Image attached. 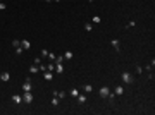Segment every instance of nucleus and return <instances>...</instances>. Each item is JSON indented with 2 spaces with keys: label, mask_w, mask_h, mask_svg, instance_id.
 I'll return each mask as SVG.
<instances>
[{
  "label": "nucleus",
  "mask_w": 155,
  "mask_h": 115,
  "mask_svg": "<svg viewBox=\"0 0 155 115\" xmlns=\"http://www.w3.org/2000/svg\"><path fill=\"white\" fill-rule=\"evenodd\" d=\"M55 96H59V100L66 98V91H57V93H55Z\"/></svg>",
  "instance_id": "obj_18"
},
{
  "label": "nucleus",
  "mask_w": 155,
  "mask_h": 115,
  "mask_svg": "<svg viewBox=\"0 0 155 115\" xmlns=\"http://www.w3.org/2000/svg\"><path fill=\"white\" fill-rule=\"evenodd\" d=\"M34 64H36V65L42 64V59H40V57H36V59H34Z\"/></svg>",
  "instance_id": "obj_26"
},
{
  "label": "nucleus",
  "mask_w": 155,
  "mask_h": 115,
  "mask_svg": "<svg viewBox=\"0 0 155 115\" xmlns=\"http://www.w3.org/2000/svg\"><path fill=\"white\" fill-rule=\"evenodd\" d=\"M23 52H24V48H23V46H17V48H16V53H17V55H21Z\"/></svg>",
  "instance_id": "obj_25"
},
{
  "label": "nucleus",
  "mask_w": 155,
  "mask_h": 115,
  "mask_svg": "<svg viewBox=\"0 0 155 115\" xmlns=\"http://www.w3.org/2000/svg\"><path fill=\"white\" fill-rule=\"evenodd\" d=\"M43 2H52V0H43Z\"/></svg>",
  "instance_id": "obj_31"
},
{
  "label": "nucleus",
  "mask_w": 155,
  "mask_h": 115,
  "mask_svg": "<svg viewBox=\"0 0 155 115\" xmlns=\"http://www.w3.org/2000/svg\"><path fill=\"white\" fill-rule=\"evenodd\" d=\"M100 23H102V19H100L98 15H95V17H93V24H100Z\"/></svg>",
  "instance_id": "obj_24"
},
{
  "label": "nucleus",
  "mask_w": 155,
  "mask_h": 115,
  "mask_svg": "<svg viewBox=\"0 0 155 115\" xmlns=\"http://www.w3.org/2000/svg\"><path fill=\"white\" fill-rule=\"evenodd\" d=\"M47 57H48V60H50V62H55V57H57V55H55V53H52V52H48V55H47Z\"/></svg>",
  "instance_id": "obj_19"
},
{
  "label": "nucleus",
  "mask_w": 155,
  "mask_h": 115,
  "mask_svg": "<svg viewBox=\"0 0 155 115\" xmlns=\"http://www.w3.org/2000/svg\"><path fill=\"white\" fill-rule=\"evenodd\" d=\"M85 29H86V31L90 33V31L93 29V24H91V23H86V24H85Z\"/></svg>",
  "instance_id": "obj_22"
},
{
  "label": "nucleus",
  "mask_w": 155,
  "mask_h": 115,
  "mask_svg": "<svg viewBox=\"0 0 155 115\" xmlns=\"http://www.w3.org/2000/svg\"><path fill=\"white\" fill-rule=\"evenodd\" d=\"M88 2H93V0H88Z\"/></svg>",
  "instance_id": "obj_32"
},
{
  "label": "nucleus",
  "mask_w": 155,
  "mask_h": 115,
  "mask_svg": "<svg viewBox=\"0 0 155 115\" xmlns=\"http://www.w3.org/2000/svg\"><path fill=\"white\" fill-rule=\"evenodd\" d=\"M64 60H66V59H64V55H57V57H55V62H53V64H62Z\"/></svg>",
  "instance_id": "obj_13"
},
{
  "label": "nucleus",
  "mask_w": 155,
  "mask_h": 115,
  "mask_svg": "<svg viewBox=\"0 0 155 115\" xmlns=\"http://www.w3.org/2000/svg\"><path fill=\"white\" fill-rule=\"evenodd\" d=\"M83 89H85V93H91V91H93V86H91V84H85Z\"/></svg>",
  "instance_id": "obj_16"
},
{
  "label": "nucleus",
  "mask_w": 155,
  "mask_h": 115,
  "mask_svg": "<svg viewBox=\"0 0 155 115\" xmlns=\"http://www.w3.org/2000/svg\"><path fill=\"white\" fill-rule=\"evenodd\" d=\"M12 101H14L16 105H21V103H23V96H19V94H14V96H12Z\"/></svg>",
  "instance_id": "obj_6"
},
{
  "label": "nucleus",
  "mask_w": 155,
  "mask_h": 115,
  "mask_svg": "<svg viewBox=\"0 0 155 115\" xmlns=\"http://www.w3.org/2000/svg\"><path fill=\"white\" fill-rule=\"evenodd\" d=\"M59 103H60L59 96H55V94H53V98H52V105H53V107H57V105H59Z\"/></svg>",
  "instance_id": "obj_17"
},
{
  "label": "nucleus",
  "mask_w": 155,
  "mask_h": 115,
  "mask_svg": "<svg viewBox=\"0 0 155 115\" xmlns=\"http://www.w3.org/2000/svg\"><path fill=\"white\" fill-rule=\"evenodd\" d=\"M48 55V50H42V59H43V57H47Z\"/></svg>",
  "instance_id": "obj_28"
},
{
  "label": "nucleus",
  "mask_w": 155,
  "mask_h": 115,
  "mask_svg": "<svg viewBox=\"0 0 155 115\" xmlns=\"http://www.w3.org/2000/svg\"><path fill=\"white\" fill-rule=\"evenodd\" d=\"M31 89H33V84H31V79L28 77V79H26V83L23 84V91H31Z\"/></svg>",
  "instance_id": "obj_4"
},
{
  "label": "nucleus",
  "mask_w": 155,
  "mask_h": 115,
  "mask_svg": "<svg viewBox=\"0 0 155 115\" xmlns=\"http://www.w3.org/2000/svg\"><path fill=\"white\" fill-rule=\"evenodd\" d=\"M47 70H50V72H53V70H55V64H53V62H50V64L47 65Z\"/></svg>",
  "instance_id": "obj_21"
},
{
  "label": "nucleus",
  "mask_w": 155,
  "mask_h": 115,
  "mask_svg": "<svg viewBox=\"0 0 155 115\" xmlns=\"http://www.w3.org/2000/svg\"><path fill=\"white\" fill-rule=\"evenodd\" d=\"M5 9H7V5L4 2H0V10H5Z\"/></svg>",
  "instance_id": "obj_27"
},
{
  "label": "nucleus",
  "mask_w": 155,
  "mask_h": 115,
  "mask_svg": "<svg viewBox=\"0 0 155 115\" xmlns=\"http://www.w3.org/2000/svg\"><path fill=\"white\" fill-rule=\"evenodd\" d=\"M23 103H26V105H31L33 103V94H31V91H24V94H23Z\"/></svg>",
  "instance_id": "obj_1"
},
{
  "label": "nucleus",
  "mask_w": 155,
  "mask_h": 115,
  "mask_svg": "<svg viewBox=\"0 0 155 115\" xmlns=\"http://www.w3.org/2000/svg\"><path fill=\"white\" fill-rule=\"evenodd\" d=\"M121 79H122L126 84H131V83H133V74H131V72H122V74H121Z\"/></svg>",
  "instance_id": "obj_2"
},
{
  "label": "nucleus",
  "mask_w": 155,
  "mask_h": 115,
  "mask_svg": "<svg viewBox=\"0 0 155 115\" xmlns=\"http://www.w3.org/2000/svg\"><path fill=\"white\" fill-rule=\"evenodd\" d=\"M110 43H112V46L115 48V52H121V45H119V40H112Z\"/></svg>",
  "instance_id": "obj_8"
},
{
  "label": "nucleus",
  "mask_w": 155,
  "mask_h": 115,
  "mask_svg": "<svg viewBox=\"0 0 155 115\" xmlns=\"http://www.w3.org/2000/svg\"><path fill=\"white\" fill-rule=\"evenodd\" d=\"M141 72H143V69H141V67H136V74H138V76H140V74H141Z\"/></svg>",
  "instance_id": "obj_29"
},
{
  "label": "nucleus",
  "mask_w": 155,
  "mask_h": 115,
  "mask_svg": "<svg viewBox=\"0 0 155 115\" xmlns=\"http://www.w3.org/2000/svg\"><path fill=\"white\" fill-rule=\"evenodd\" d=\"M43 77H45L47 81L53 79V72H50V70H45V72H43Z\"/></svg>",
  "instance_id": "obj_11"
},
{
  "label": "nucleus",
  "mask_w": 155,
  "mask_h": 115,
  "mask_svg": "<svg viewBox=\"0 0 155 115\" xmlns=\"http://www.w3.org/2000/svg\"><path fill=\"white\" fill-rule=\"evenodd\" d=\"M98 94H100L102 98H107L109 94H110V88H109V86H102L100 91H98Z\"/></svg>",
  "instance_id": "obj_3"
},
{
  "label": "nucleus",
  "mask_w": 155,
  "mask_h": 115,
  "mask_svg": "<svg viewBox=\"0 0 155 115\" xmlns=\"http://www.w3.org/2000/svg\"><path fill=\"white\" fill-rule=\"evenodd\" d=\"M52 2H60V0H52Z\"/></svg>",
  "instance_id": "obj_30"
},
{
  "label": "nucleus",
  "mask_w": 155,
  "mask_h": 115,
  "mask_svg": "<svg viewBox=\"0 0 155 115\" xmlns=\"http://www.w3.org/2000/svg\"><path fill=\"white\" fill-rule=\"evenodd\" d=\"M72 57H74V53H72V52H71V50H69V52H66V53H64V59H66V60H71V59H72Z\"/></svg>",
  "instance_id": "obj_15"
},
{
  "label": "nucleus",
  "mask_w": 155,
  "mask_h": 115,
  "mask_svg": "<svg viewBox=\"0 0 155 115\" xmlns=\"http://www.w3.org/2000/svg\"><path fill=\"white\" fill-rule=\"evenodd\" d=\"M78 101H79V103H86V96H83V94H78Z\"/></svg>",
  "instance_id": "obj_20"
},
{
  "label": "nucleus",
  "mask_w": 155,
  "mask_h": 115,
  "mask_svg": "<svg viewBox=\"0 0 155 115\" xmlns=\"http://www.w3.org/2000/svg\"><path fill=\"white\" fill-rule=\"evenodd\" d=\"M114 94H115V96H122V94H124V88L122 86H115L114 88Z\"/></svg>",
  "instance_id": "obj_5"
},
{
  "label": "nucleus",
  "mask_w": 155,
  "mask_h": 115,
  "mask_svg": "<svg viewBox=\"0 0 155 115\" xmlns=\"http://www.w3.org/2000/svg\"><path fill=\"white\" fill-rule=\"evenodd\" d=\"M78 94H79V91H78V89H76V88H74V89H71V91H69V96H72V98H78Z\"/></svg>",
  "instance_id": "obj_14"
},
{
  "label": "nucleus",
  "mask_w": 155,
  "mask_h": 115,
  "mask_svg": "<svg viewBox=\"0 0 155 115\" xmlns=\"http://www.w3.org/2000/svg\"><path fill=\"white\" fill-rule=\"evenodd\" d=\"M29 72H31V74H36V72H40V67H38L36 64H33V65L29 67Z\"/></svg>",
  "instance_id": "obj_12"
},
{
  "label": "nucleus",
  "mask_w": 155,
  "mask_h": 115,
  "mask_svg": "<svg viewBox=\"0 0 155 115\" xmlns=\"http://www.w3.org/2000/svg\"><path fill=\"white\" fill-rule=\"evenodd\" d=\"M21 46H23L24 50H29V48H31V43H29L28 40H21Z\"/></svg>",
  "instance_id": "obj_9"
},
{
  "label": "nucleus",
  "mask_w": 155,
  "mask_h": 115,
  "mask_svg": "<svg viewBox=\"0 0 155 115\" xmlns=\"http://www.w3.org/2000/svg\"><path fill=\"white\" fill-rule=\"evenodd\" d=\"M0 79H2L4 83H7V81L10 79V74H9V72H2V74H0Z\"/></svg>",
  "instance_id": "obj_7"
},
{
  "label": "nucleus",
  "mask_w": 155,
  "mask_h": 115,
  "mask_svg": "<svg viewBox=\"0 0 155 115\" xmlns=\"http://www.w3.org/2000/svg\"><path fill=\"white\" fill-rule=\"evenodd\" d=\"M53 72L62 74V72H64V65H62V64H55V70H53Z\"/></svg>",
  "instance_id": "obj_10"
},
{
  "label": "nucleus",
  "mask_w": 155,
  "mask_h": 115,
  "mask_svg": "<svg viewBox=\"0 0 155 115\" xmlns=\"http://www.w3.org/2000/svg\"><path fill=\"white\" fill-rule=\"evenodd\" d=\"M12 46H14V48L21 46V40H14V41H12Z\"/></svg>",
  "instance_id": "obj_23"
}]
</instances>
